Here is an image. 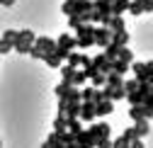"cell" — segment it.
I'll return each mask as SVG.
<instances>
[{"instance_id":"6","label":"cell","mask_w":153,"mask_h":148,"mask_svg":"<svg viewBox=\"0 0 153 148\" xmlns=\"http://www.w3.org/2000/svg\"><path fill=\"white\" fill-rule=\"evenodd\" d=\"M85 131H90L95 138H109L112 129H109V124H107V121H90V126L85 129Z\"/></svg>"},{"instance_id":"17","label":"cell","mask_w":153,"mask_h":148,"mask_svg":"<svg viewBox=\"0 0 153 148\" xmlns=\"http://www.w3.org/2000/svg\"><path fill=\"white\" fill-rule=\"evenodd\" d=\"M112 32H122V29H126V22H124V15H112L109 17V24H107Z\"/></svg>"},{"instance_id":"40","label":"cell","mask_w":153,"mask_h":148,"mask_svg":"<svg viewBox=\"0 0 153 148\" xmlns=\"http://www.w3.org/2000/svg\"><path fill=\"white\" fill-rule=\"evenodd\" d=\"M141 7L143 12H153V0H141Z\"/></svg>"},{"instance_id":"3","label":"cell","mask_w":153,"mask_h":148,"mask_svg":"<svg viewBox=\"0 0 153 148\" xmlns=\"http://www.w3.org/2000/svg\"><path fill=\"white\" fill-rule=\"evenodd\" d=\"M34 49L42 53V61H44V56H49V53L56 51V39H51V36H36L34 39Z\"/></svg>"},{"instance_id":"11","label":"cell","mask_w":153,"mask_h":148,"mask_svg":"<svg viewBox=\"0 0 153 148\" xmlns=\"http://www.w3.org/2000/svg\"><path fill=\"white\" fill-rule=\"evenodd\" d=\"M112 112H114V102L112 100H97L95 102V114L97 117H107Z\"/></svg>"},{"instance_id":"15","label":"cell","mask_w":153,"mask_h":148,"mask_svg":"<svg viewBox=\"0 0 153 148\" xmlns=\"http://www.w3.org/2000/svg\"><path fill=\"white\" fill-rule=\"evenodd\" d=\"M134 131H136V136H139V138L148 136V131H151L148 119H136V121H134Z\"/></svg>"},{"instance_id":"9","label":"cell","mask_w":153,"mask_h":148,"mask_svg":"<svg viewBox=\"0 0 153 148\" xmlns=\"http://www.w3.org/2000/svg\"><path fill=\"white\" fill-rule=\"evenodd\" d=\"M95 143H97V138H95L90 131L75 134V146H78V148H95Z\"/></svg>"},{"instance_id":"32","label":"cell","mask_w":153,"mask_h":148,"mask_svg":"<svg viewBox=\"0 0 153 148\" xmlns=\"http://www.w3.org/2000/svg\"><path fill=\"white\" fill-rule=\"evenodd\" d=\"M126 102H129L131 107H136V104L143 102V95H139V92H129V95H126Z\"/></svg>"},{"instance_id":"35","label":"cell","mask_w":153,"mask_h":148,"mask_svg":"<svg viewBox=\"0 0 153 148\" xmlns=\"http://www.w3.org/2000/svg\"><path fill=\"white\" fill-rule=\"evenodd\" d=\"M129 12L139 17V15L143 12V7H141V0H131V3H129Z\"/></svg>"},{"instance_id":"42","label":"cell","mask_w":153,"mask_h":148,"mask_svg":"<svg viewBox=\"0 0 153 148\" xmlns=\"http://www.w3.org/2000/svg\"><path fill=\"white\" fill-rule=\"evenodd\" d=\"M0 148H3V143H0Z\"/></svg>"},{"instance_id":"16","label":"cell","mask_w":153,"mask_h":148,"mask_svg":"<svg viewBox=\"0 0 153 148\" xmlns=\"http://www.w3.org/2000/svg\"><path fill=\"white\" fill-rule=\"evenodd\" d=\"M80 104H83V102H68L66 109H63L66 119H78V117H80Z\"/></svg>"},{"instance_id":"14","label":"cell","mask_w":153,"mask_h":148,"mask_svg":"<svg viewBox=\"0 0 153 148\" xmlns=\"http://www.w3.org/2000/svg\"><path fill=\"white\" fill-rule=\"evenodd\" d=\"M56 46H59V49H66V51H73V49H75V36H73V34H61L59 39H56Z\"/></svg>"},{"instance_id":"33","label":"cell","mask_w":153,"mask_h":148,"mask_svg":"<svg viewBox=\"0 0 153 148\" xmlns=\"http://www.w3.org/2000/svg\"><path fill=\"white\" fill-rule=\"evenodd\" d=\"M83 24H85V22L80 20L78 15H71V17H68V27H71V29H80Z\"/></svg>"},{"instance_id":"13","label":"cell","mask_w":153,"mask_h":148,"mask_svg":"<svg viewBox=\"0 0 153 148\" xmlns=\"http://www.w3.org/2000/svg\"><path fill=\"white\" fill-rule=\"evenodd\" d=\"M80 119L83 121H95L97 114H95V102H83L80 104Z\"/></svg>"},{"instance_id":"1","label":"cell","mask_w":153,"mask_h":148,"mask_svg":"<svg viewBox=\"0 0 153 148\" xmlns=\"http://www.w3.org/2000/svg\"><path fill=\"white\" fill-rule=\"evenodd\" d=\"M78 34H75V49H90L95 46V24L92 22H85L80 29H75Z\"/></svg>"},{"instance_id":"26","label":"cell","mask_w":153,"mask_h":148,"mask_svg":"<svg viewBox=\"0 0 153 148\" xmlns=\"http://www.w3.org/2000/svg\"><path fill=\"white\" fill-rule=\"evenodd\" d=\"M61 100H66V102H83V100H80V87H73V85H71L68 95L61 97Z\"/></svg>"},{"instance_id":"28","label":"cell","mask_w":153,"mask_h":148,"mask_svg":"<svg viewBox=\"0 0 153 148\" xmlns=\"http://www.w3.org/2000/svg\"><path fill=\"white\" fill-rule=\"evenodd\" d=\"M44 61H46L49 68H61V66H63V58H59L56 53H49V56H44Z\"/></svg>"},{"instance_id":"34","label":"cell","mask_w":153,"mask_h":148,"mask_svg":"<svg viewBox=\"0 0 153 148\" xmlns=\"http://www.w3.org/2000/svg\"><path fill=\"white\" fill-rule=\"evenodd\" d=\"M114 100H126V90H124V85L122 87H112V102Z\"/></svg>"},{"instance_id":"37","label":"cell","mask_w":153,"mask_h":148,"mask_svg":"<svg viewBox=\"0 0 153 148\" xmlns=\"http://www.w3.org/2000/svg\"><path fill=\"white\" fill-rule=\"evenodd\" d=\"M61 12H63L66 17H71V15H73V3H71V0H66V3L61 5Z\"/></svg>"},{"instance_id":"19","label":"cell","mask_w":153,"mask_h":148,"mask_svg":"<svg viewBox=\"0 0 153 148\" xmlns=\"http://www.w3.org/2000/svg\"><path fill=\"white\" fill-rule=\"evenodd\" d=\"M53 131H56V134L68 131V119H66V114H61V112H59V117L53 119Z\"/></svg>"},{"instance_id":"38","label":"cell","mask_w":153,"mask_h":148,"mask_svg":"<svg viewBox=\"0 0 153 148\" xmlns=\"http://www.w3.org/2000/svg\"><path fill=\"white\" fill-rule=\"evenodd\" d=\"M95 148H112V138H97Z\"/></svg>"},{"instance_id":"22","label":"cell","mask_w":153,"mask_h":148,"mask_svg":"<svg viewBox=\"0 0 153 148\" xmlns=\"http://www.w3.org/2000/svg\"><path fill=\"white\" fill-rule=\"evenodd\" d=\"M107 85L109 87H122L124 85V75H119V73H107Z\"/></svg>"},{"instance_id":"30","label":"cell","mask_w":153,"mask_h":148,"mask_svg":"<svg viewBox=\"0 0 153 148\" xmlns=\"http://www.w3.org/2000/svg\"><path fill=\"white\" fill-rule=\"evenodd\" d=\"M68 131L75 136V134H80L83 131V124H80V119H68Z\"/></svg>"},{"instance_id":"10","label":"cell","mask_w":153,"mask_h":148,"mask_svg":"<svg viewBox=\"0 0 153 148\" xmlns=\"http://www.w3.org/2000/svg\"><path fill=\"white\" fill-rule=\"evenodd\" d=\"M129 117L136 121V119H153V112L148 107H143V104H136V107H131L129 109Z\"/></svg>"},{"instance_id":"31","label":"cell","mask_w":153,"mask_h":148,"mask_svg":"<svg viewBox=\"0 0 153 148\" xmlns=\"http://www.w3.org/2000/svg\"><path fill=\"white\" fill-rule=\"evenodd\" d=\"M129 143H131V141H129V136H126V134H122L119 138H114V141H112V148H129Z\"/></svg>"},{"instance_id":"23","label":"cell","mask_w":153,"mask_h":148,"mask_svg":"<svg viewBox=\"0 0 153 148\" xmlns=\"http://www.w3.org/2000/svg\"><path fill=\"white\" fill-rule=\"evenodd\" d=\"M129 39H131V36H129V32H126V29L114 32V34H112V41H117L119 46H126V44H129Z\"/></svg>"},{"instance_id":"12","label":"cell","mask_w":153,"mask_h":148,"mask_svg":"<svg viewBox=\"0 0 153 148\" xmlns=\"http://www.w3.org/2000/svg\"><path fill=\"white\" fill-rule=\"evenodd\" d=\"M95 10V0H73V15H83V12H90Z\"/></svg>"},{"instance_id":"20","label":"cell","mask_w":153,"mask_h":148,"mask_svg":"<svg viewBox=\"0 0 153 148\" xmlns=\"http://www.w3.org/2000/svg\"><path fill=\"white\" fill-rule=\"evenodd\" d=\"M80 100L83 102H95V100H97V87H92V85L83 87L80 90Z\"/></svg>"},{"instance_id":"2","label":"cell","mask_w":153,"mask_h":148,"mask_svg":"<svg viewBox=\"0 0 153 148\" xmlns=\"http://www.w3.org/2000/svg\"><path fill=\"white\" fill-rule=\"evenodd\" d=\"M34 39H36V34L32 32V29H22V32H17V39H15V49L12 51H17V53H29V49L34 46Z\"/></svg>"},{"instance_id":"41","label":"cell","mask_w":153,"mask_h":148,"mask_svg":"<svg viewBox=\"0 0 153 148\" xmlns=\"http://www.w3.org/2000/svg\"><path fill=\"white\" fill-rule=\"evenodd\" d=\"M129 148H146V143H143L141 138H134V141L129 143Z\"/></svg>"},{"instance_id":"21","label":"cell","mask_w":153,"mask_h":148,"mask_svg":"<svg viewBox=\"0 0 153 148\" xmlns=\"http://www.w3.org/2000/svg\"><path fill=\"white\" fill-rule=\"evenodd\" d=\"M129 68H131V63H126V61H122V58H114V61H112V70L119 73V75H126Z\"/></svg>"},{"instance_id":"24","label":"cell","mask_w":153,"mask_h":148,"mask_svg":"<svg viewBox=\"0 0 153 148\" xmlns=\"http://www.w3.org/2000/svg\"><path fill=\"white\" fill-rule=\"evenodd\" d=\"M75 70H78V68H73V66H68V63L61 66V80H63V83H71L73 75H75Z\"/></svg>"},{"instance_id":"44","label":"cell","mask_w":153,"mask_h":148,"mask_svg":"<svg viewBox=\"0 0 153 148\" xmlns=\"http://www.w3.org/2000/svg\"><path fill=\"white\" fill-rule=\"evenodd\" d=\"M71 3H73V0H71Z\"/></svg>"},{"instance_id":"29","label":"cell","mask_w":153,"mask_h":148,"mask_svg":"<svg viewBox=\"0 0 153 148\" xmlns=\"http://www.w3.org/2000/svg\"><path fill=\"white\" fill-rule=\"evenodd\" d=\"M68 90H71V83H63V80H61L59 85H56V90H53V92H56V97L61 100V97H66V95H68Z\"/></svg>"},{"instance_id":"18","label":"cell","mask_w":153,"mask_h":148,"mask_svg":"<svg viewBox=\"0 0 153 148\" xmlns=\"http://www.w3.org/2000/svg\"><path fill=\"white\" fill-rule=\"evenodd\" d=\"M129 3H131V0H112V15L129 12Z\"/></svg>"},{"instance_id":"7","label":"cell","mask_w":153,"mask_h":148,"mask_svg":"<svg viewBox=\"0 0 153 148\" xmlns=\"http://www.w3.org/2000/svg\"><path fill=\"white\" fill-rule=\"evenodd\" d=\"M112 29L109 27H95V44H97L100 49H105L109 41H112Z\"/></svg>"},{"instance_id":"27","label":"cell","mask_w":153,"mask_h":148,"mask_svg":"<svg viewBox=\"0 0 153 148\" xmlns=\"http://www.w3.org/2000/svg\"><path fill=\"white\" fill-rule=\"evenodd\" d=\"M90 85H92V87H102V85H107V75L97 70V73H95V75L90 78Z\"/></svg>"},{"instance_id":"5","label":"cell","mask_w":153,"mask_h":148,"mask_svg":"<svg viewBox=\"0 0 153 148\" xmlns=\"http://www.w3.org/2000/svg\"><path fill=\"white\" fill-rule=\"evenodd\" d=\"M15 39H17V29H5L0 36V56H5L15 49Z\"/></svg>"},{"instance_id":"36","label":"cell","mask_w":153,"mask_h":148,"mask_svg":"<svg viewBox=\"0 0 153 148\" xmlns=\"http://www.w3.org/2000/svg\"><path fill=\"white\" fill-rule=\"evenodd\" d=\"M136 87H139V80L134 78V80H124V90H126V95L129 92H136Z\"/></svg>"},{"instance_id":"43","label":"cell","mask_w":153,"mask_h":148,"mask_svg":"<svg viewBox=\"0 0 153 148\" xmlns=\"http://www.w3.org/2000/svg\"><path fill=\"white\" fill-rule=\"evenodd\" d=\"M0 3H3V0H0Z\"/></svg>"},{"instance_id":"8","label":"cell","mask_w":153,"mask_h":148,"mask_svg":"<svg viewBox=\"0 0 153 148\" xmlns=\"http://www.w3.org/2000/svg\"><path fill=\"white\" fill-rule=\"evenodd\" d=\"M92 66H95V70H100V73H105V75H107V73H112V61H109V58L105 56L102 51H100L97 56L92 58Z\"/></svg>"},{"instance_id":"4","label":"cell","mask_w":153,"mask_h":148,"mask_svg":"<svg viewBox=\"0 0 153 148\" xmlns=\"http://www.w3.org/2000/svg\"><path fill=\"white\" fill-rule=\"evenodd\" d=\"M66 63H68V66H73V68H80V66L85 68V66H90V63H92V58L88 56L85 51L80 53V51H75V49H73V51H68V56H66Z\"/></svg>"},{"instance_id":"25","label":"cell","mask_w":153,"mask_h":148,"mask_svg":"<svg viewBox=\"0 0 153 148\" xmlns=\"http://www.w3.org/2000/svg\"><path fill=\"white\" fill-rule=\"evenodd\" d=\"M85 83H88V75H85V70H75V75H73L71 85H73V87H83Z\"/></svg>"},{"instance_id":"39","label":"cell","mask_w":153,"mask_h":148,"mask_svg":"<svg viewBox=\"0 0 153 148\" xmlns=\"http://www.w3.org/2000/svg\"><path fill=\"white\" fill-rule=\"evenodd\" d=\"M59 136H61L63 143H75V136H73L71 131H63V134H59Z\"/></svg>"}]
</instances>
